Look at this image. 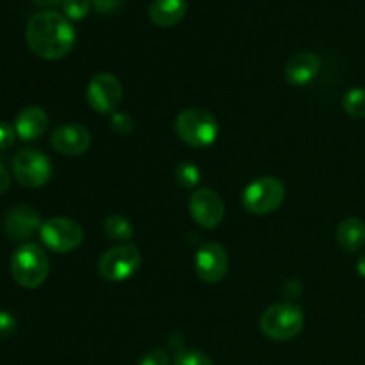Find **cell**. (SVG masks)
Here are the masks:
<instances>
[{
    "mask_svg": "<svg viewBox=\"0 0 365 365\" xmlns=\"http://www.w3.org/2000/svg\"><path fill=\"white\" fill-rule=\"evenodd\" d=\"M25 39L41 59H63L75 45V29L66 16L52 9L32 14L25 29Z\"/></svg>",
    "mask_w": 365,
    "mask_h": 365,
    "instance_id": "1",
    "label": "cell"
},
{
    "mask_svg": "<svg viewBox=\"0 0 365 365\" xmlns=\"http://www.w3.org/2000/svg\"><path fill=\"white\" fill-rule=\"evenodd\" d=\"M173 365H214V362L205 353L196 351V349H182L175 356Z\"/></svg>",
    "mask_w": 365,
    "mask_h": 365,
    "instance_id": "22",
    "label": "cell"
},
{
    "mask_svg": "<svg viewBox=\"0 0 365 365\" xmlns=\"http://www.w3.org/2000/svg\"><path fill=\"white\" fill-rule=\"evenodd\" d=\"M196 274L207 284H217L228 273V253L217 242H205L195 257Z\"/></svg>",
    "mask_w": 365,
    "mask_h": 365,
    "instance_id": "11",
    "label": "cell"
},
{
    "mask_svg": "<svg viewBox=\"0 0 365 365\" xmlns=\"http://www.w3.org/2000/svg\"><path fill=\"white\" fill-rule=\"evenodd\" d=\"M141 266V252L138 246L132 242L116 245L107 250L98 260L100 277L110 284H120V282L130 278Z\"/></svg>",
    "mask_w": 365,
    "mask_h": 365,
    "instance_id": "6",
    "label": "cell"
},
{
    "mask_svg": "<svg viewBox=\"0 0 365 365\" xmlns=\"http://www.w3.org/2000/svg\"><path fill=\"white\" fill-rule=\"evenodd\" d=\"M342 109L356 120L365 118V88H353L342 98Z\"/></svg>",
    "mask_w": 365,
    "mask_h": 365,
    "instance_id": "19",
    "label": "cell"
},
{
    "mask_svg": "<svg viewBox=\"0 0 365 365\" xmlns=\"http://www.w3.org/2000/svg\"><path fill=\"white\" fill-rule=\"evenodd\" d=\"M285 200L284 182L274 177H260L250 182L242 191L241 203L245 210L253 216H266L274 212Z\"/></svg>",
    "mask_w": 365,
    "mask_h": 365,
    "instance_id": "5",
    "label": "cell"
},
{
    "mask_svg": "<svg viewBox=\"0 0 365 365\" xmlns=\"http://www.w3.org/2000/svg\"><path fill=\"white\" fill-rule=\"evenodd\" d=\"M89 107L100 114H114L123 100V86L113 73H98L86 89Z\"/></svg>",
    "mask_w": 365,
    "mask_h": 365,
    "instance_id": "9",
    "label": "cell"
},
{
    "mask_svg": "<svg viewBox=\"0 0 365 365\" xmlns=\"http://www.w3.org/2000/svg\"><path fill=\"white\" fill-rule=\"evenodd\" d=\"M43 245L56 253H68L77 250L84 241V230L70 217H50L39 228Z\"/></svg>",
    "mask_w": 365,
    "mask_h": 365,
    "instance_id": "7",
    "label": "cell"
},
{
    "mask_svg": "<svg viewBox=\"0 0 365 365\" xmlns=\"http://www.w3.org/2000/svg\"><path fill=\"white\" fill-rule=\"evenodd\" d=\"M187 11L185 0H153L150 6V20L157 27H173L180 24Z\"/></svg>",
    "mask_w": 365,
    "mask_h": 365,
    "instance_id": "16",
    "label": "cell"
},
{
    "mask_svg": "<svg viewBox=\"0 0 365 365\" xmlns=\"http://www.w3.org/2000/svg\"><path fill=\"white\" fill-rule=\"evenodd\" d=\"M110 127H113L118 134L127 135L134 130V118L128 113H114L113 118H110Z\"/></svg>",
    "mask_w": 365,
    "mask_h": 365,
    "instance_id": "23",
    "label": "cell"
},
{
    "mask_svg": "<svg viewBox=\"0 0 365 365\" xmlns=\"http://www.w3.org/2000/svg\"><path fill=\"white\" fill-rule=\"evenodd\" d=\"M103 232H106V235L110 241H116L120 245H125V242H128L134 237L132 223L125 216H120V214H110L107 217L106 223H103Z\"/></svg>",
    "mask_w": 365,
    "mask_h": 365,
    "instance_id": "18",
    "label": "cell"
},
{
    "mask_svg": "<svg viewBox=\"0 0 365 365\" xmlns=\"http://www.w3.org/2000/svg\"><path fill=\"white\" fill-rule=\"evenodd\" d=\"M175 178H177V182L180 187L192 189L200 184V180H202V173H200V168L196 166V164L182 163L177 166Z\"/></svg>",
    "mask_w": 365,
    "mask_h": 365,
    "instance_id": "20",
    "label": "cell"
},
{
    "mask_svg": "<svg viewBox=\"0 0 365 365\" xmlns=\"http://www.w3.org/2000/svg\"><path fill=\"white\" fill-rule=\"evenodd\" d=\"M189 212L200 227L216 228L225 217V203L216 191L202 187L192 192L189 200Z\"/></svg>",
    "mask_w": 365,
    "mask_h": 365,
    "instance_id": "10",
    "label": "cell"
},
{
    "mask_svg": "<svg viewBox=\"0 0 365 365\" xmlns=\"http://www.w3.org/2000/svg\"><path fill=\"white\" fill-rule=\"evenodd\" d=\"M125 0H91V6L98 11L100 14H110L123 6Z\"/></svg>",
    "mask_w": 365,
    "mask_h": 365,
    "instance_id": "27",
    "label": "cell"
},
{
    "mask_svg": "<svg viewBox=\"0 0 365 365\" xmlns=\"http://www.w3.org/2000/svg\"><path fill=\"white\" fill-rule=\"evenodd\" d=\"M32 2L38 4L39 7H46V9H48V7L57 6V4H59L61 0H32Z\"/></svg>",
    "mask_w": 365,
    "mask_h": 365,
    "instance_id": "30",
    "label": "cell"
},
{
    "mask_svg": "<svg viewBox=\"0 0 365 365\" xmlns=\"http://www.w3.org/2000/svg\"><path fill=\"white\" fill-rule=\"evenodd\" d=\"M175 130L177 135L192 148H205V146L214 145L220 134V125L214 114L209 110L198 109H185L178 114L175 121Z\"/></svg>",
    "mask_w": 365,
    "mask_h": 365,
    "instance_id": "3",
    "label": "cell"
},
{
    "mask_svg": "<svg viewBox=\"0 0 365 365\" xmlns=\"http://www.w3.org/2000/svg\"><path fill=\"white\" fill-rule=\"evenodd\" d=\"M139 365H170V355L160 348L152 349L139 360Z\"/></svg>",
    "mask_w": 365,
    "mask_h": 365,
    "instance_id": "24",
    "label": "cell"
},
{
    "mask_svg": "<svg viewBox=\"0 0 365 365\" xmlns=\"http://www.w3.org/2000/svg\"><path fill=\"white\" fill-rule=\"evenodd\" d=\"M91 9V0H63V11L68 20H82Z\"/></svg>",
    "mask_w": 365,
    "mask_h": 365,
    "instance_id": "21",
    "label": "cell"
},
{
    "mask_svg": "<svg viewBox=\"0 0 365 365\" xmlns=\"http://www.w3.org/2000/svg\"><path fill=\"white\" fill-rule=\"evenodd\" d=\"M356 273L362 278H365V253H362V255L359 257V260H356Z\"/></svg>",
    "mask_w": 365,
    "mask_h": 365,
    "instance_id": "29",
    "label": "cell"
},
{
    "mask_svg": "<svg viewBox=\"0 0 365 365\" xmlns=\"http://www.w3.org/2000/svg\"><path fill=\"white\" fill-rule=\"evenodd\" d=\"M13 173L14 178L20 182L24 187L39 189L50 180L52 175V164L48 157L39 150L25 148L14 155L13 159Z\"/></svg>",
    "mask_w": 365,
    "mask_h": 365,
    "instance_id": "8",
    "label": "cell"
},
{
    "mask_svg": "<svg viewBox=\"0 0 365 365\" xmlns=\"http://www.w3.org/2000/svg\"><path fill=\"white\" fill-rule=\"evenodd\" d=\"M321 70L319 56L312 52H302L292 56L285 64V78L291 86H307L317 77Z\"/></svg>",
    "mask_w": 365,
    "mask_h": 365,
    "instance_id": "14",
    "label": "cell"
},
{
    "mask_svg": "<svg viewBox=\"0 0 365 365\" xmlns=\"http://www.w3.org/2000/svg\"><path fill=\"white\" fill-rule=\"evenodd\" d=\"M11 277L20 287L38 289L45 284L50 273L46 253L34 242H25L11 257Z\"/></svg>",
    "mask_w": 365,
    "mask_h": 365,
    "instance_id": "2",
    "label": "cell"
},
{
    "mask_svg": "<svg viewBox=\"0 0 365 365\" xmlns=\"http://www.w3.org/2000/svg\"><path fill=\"white\" fill-rule=\"evenodd\" d=\"M14 139H16V130H14L13 125L0 121V150L9 148L14 143Z\"/></svg>",
    "mask_w": 365,
    "mask_h": 365,
    "instance_id": "26",
    "label": "cell"
},
{
    "mask_svg": "<svg viewBox=\"0 0 365 365\" xmlns=\"http://www.w3.org/2000/svg\"><path fill=\"white\" fill-rule=\"evenodd\" d=\"M9 185H11L9 171H7L6 168H4L2 164H0V195L7 191V189H9Z\"/></svg>",
    "mask_w": 365,
    "mask_h": 365,
    "instance_id": "28",
    "label": "cell"
},
{
    "mask_svg": "<svg viewBox=\"0 0 365 365\" xmlns=\"http://www.w3.org/2000/svg\"><path fill=\"white\" fill-rule=\"evenodd\" d=\"M48 127V116L41 107H27L21 110L14 121L16 135L24 141H36L41 138Z\"/></svg>",
    "mask_w": 365,
    "mask_h": 365,
    "instance_id": "15",
    "label": "cell"
},
{
    "mask_svg": "<svg viewBox=\"0 0 365 365\" xmlns=\"http://www.w3.org/2000/svg\"><path fill=\"white\" fill-rule=\"evenodd\" d=\"M16 317L7 310H0V337H11L16 331Z\"/></svg>",
    "mask_w": 365,
    "mask_h": 365,
    "instance_id": "25",
    "label": "cell"
},
{
    "mask_svg": "<svg viewBox=\"0 0 365 365\" xmlns=\"http://www.w3.org/2000/svg\"><path fill=\"white\" fill-rule=\"evenodd\" d=\"M41 217L38 210L31 205H14L4 217V232L11 241H27L41 228Z\"/></svg>",
    "mask_w": 365,
    "mask_h": 365,
    "instance_id": "12",
    "label": "cell"
},
{
    "mask_svg": "<svg viewBox=\"0 0 365 365\" xmlns=\"http://www.w3.org/2000/svg\"><path fill=\"white\" fill-rule=\"evenodd\" d=\"M337 242L346 252H359L365 246V223L360 217H348L337 227Z\"/></svg>",
    "mask_w": 365,
    "mask_h": 365,
    "instance_id": "17",
    "label": "cell"
},
{
    "mask_svg": "<svg viewBox=\"0 0 365 365\" xmlns=\"http://www.w3.org/2000/svg\"><path fill=\"white\" fill-rule=\"evenodd\" d=\"M52 146L66 157H77L91 146V132L78 123L59 125L52 134Z\"/></svg>",
    "mask_w": 365,
    "mask_h": 365,
    "instance_id": "13",
    "label": "cell"
},
{
    "mask_svg": "<svg viewBox=\"0 0 365 365\" xmlns=\"http://www.w3.org/2000/svg\"><path fill=\"white\" fill-rule=\"evenodd\" d=\"M305 327L302 307L296 303H278L264 310L260 317V330L267 339L277 342L291 341Z\"/></svg>",
    "mask_w": 365,
    "mask_h": 365,
    "instance_id": "4",
    "label": "cell"
}]
</instances>
